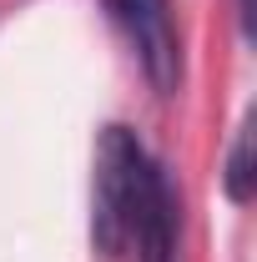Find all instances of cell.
<instances>
[{
	"instance_id": "obj_5",
	"label": "cell",
	"mask_w": 257,
	"mask_h": 262,
	"mask_svg": "<svg viewBox=\"0 0 257 262\" xmlns=\"http://www.w3.org/2000/svg\"><path fill=\"white\" fill-rule=\"evenodd\" d=\"M237 10H242V31L252 35V0H237Z\"/></svg>"
},
{
	"instance_id": "obj_3",
	"label": "cell",
	"mask_w": 257,
	"mask_h": 262,
	"mask_svg": "<svg viewBox=\"0 0 257 262\" xmlns=\"http://www.w3.org/2000/svg\"><path fill=\"white\" fill-rule=\"evenodd\" d=\"M131 247H136L141 262H177V196H172L166 171H157V182L146 192L141 227H136V242Z\"/></svg>"
},
{
	"instance_id": "obj_2",
	"label": "cell",
	"mask_w": 257,
	"mask_h": 262,
	"mask_svg": "<svg viewBox=\"0 0 257 262\" xmlns=\"http://www.w3.org/2000/svg\"><path fill=\"white\" fill-rule=\"evenodd\" d=\"M111 10L126 26L131 46H136V61L146 71V81L157 86V96H172L177 91V76H182L172 0H111Z\"/></svg>"
},
{
	"instance_id": "obj_4",
	"label": "cell",
	"mask_w": 257,
	"mask_h": 262,
	"mask_svg": "<svg viewBox=\"0 0 257 262\" xmlns=\"http://www.w3.org/2000/svg\"><path fill=\"white\" fill-rule=\"evenodd\" d=\"M222 187H227L232 202H252V187H257V171H252V121H242L237 141H232V157H227Z\"/></svg>"
},
{
	"instance_id": "obj_1",
	"label": "cell",
	"mask_w": 257,
	"mask_h": 262,
	"mask_svg": "<svg viewBox=\"0 0 257 262\" xmlns=\"http://www.w3.org/2000/svg\"><path fill=\"white\" fill-rule=\"evenodd\" d=\"M161 166L146 157V146L126 126H106L96 146V187H91V242L101 257H121L136 227H141V207L157 182Z\"/></svg>"
}]
</instances>
